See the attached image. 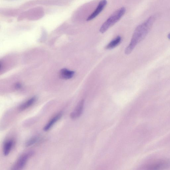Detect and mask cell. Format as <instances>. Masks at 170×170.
<instances>
[{"instance_id":"9c48e42d","label":"cell","mask_w":170,"mask_h":170,"mask_svg":"<svg viewBox=\"0 0 170 170\" xmlns=\"http://www.w3.org/2000/svg\"><path fill=\"white\" fill-rule=\"evenodd\" d=\"M36 100V97L34 96L20 105L19 107V110L20 111H23L27 109L32 106L35 103Z\"/></svg>"},{"instance_id":"8992f818","label":"cell","mask_w":170,"mask_h":170,"mask_svg":"<svg viewBox=\"0 0 170 170\" xmlns=\"http://www.w3.org/2000/svg\"><path fill=\"white\" fill-rule=\"evenodd\" d=\"M84 102V100L83 99L79 102L75 109L71 113L70 116L72 120H75V119L80 117L82 114L83 110Z\"/></svg>"},{"instance_id":"5bb4252c","label":"cell","mask_w":170,"mask_h":170,"mask_svg":"<svg viewBox=\"0 0 170 170\" xmlns=\"http://www.w3.org/2000/svg\"><path fill=\"white\" fill-rule=\"evenodd\" d=\"M167 38L170 40V33L168 35Z\"/></svg>"},{"instance_id":"7a4b0ae2","label":"cell","mask_w":170,"mask_h":170,"mask_svg":"<svg viewBox=\"0 0 170 170\" xmlns=\"http://www.w3.org/2000/svg\"><path fill=\"white\" fill-rule=\"evenodd\" d=\"M126 11L125 8L124 7L116 11L102 25L100 29V32L102 33L106 32L122 18L125 14Z\"/></svg>"},{"instance_id":"277c9868","label":"cell","mask_w":170,"mask_h":170,"mask_svg":"<svg viewBox=\"0 0 170 170\" xmlns=\"http://www.w3.org/2000/svg\"><path fill=\"white\" fill-rule=\"evenodd\" d=\"M168 164V162L166 160H158L148 163L145 167L148 169H162L167 167Z\"/></svg>"},{"instance_id":"6da1fadb","label":"cell","mask_w":170,"mask_h":170,"mask_svg":"<svg viewBox=\"0 0 170 170\" xmlns=\"http://www.w3.org/2000/svg\"><path fill=\"white\" fill-rule=\"evenodd\" d=\"M156 19V16H151L135 28L131 42L125 49L126 54L131 53L136 46L143 40L150 30Z\"/></svg>"},{"instance_id":"52a82bcc","label":"cell","mask_w":170,"mask_h":170,"mask_svg":"<svg viewBox=\"0 0 170 170\" xmlns=\"http://www.w3.org/2000/svg\"><path fill=\"white\" fill-rule=\"evenodd\" d=\"M62 115H63V113L62 112L59 113L51 119L44 127V131L46 132L49 131L54 125L55 124L60 120Z\"/></svg>"},{"instance_id":"4fadbf2b","label":"cell","mask_w":170,"mask_h":170,"mask_svg":"<svg viewBox=\"0 0 170 170\" xmlns=\"http://www.w3.org/2000/svg\"><path fill=\"white\" fill-rule=\"evenodd\" d=\"M15 87L17 89H20L21 88V85L20 84H17L16 85Z\"/></svg>"},{"instance_id":"7c38bea8","label":"cell","mask_w":170,"mask_h":170,"mask_svg":"<svg viewBox=\"0 0 170 170\" xmlns=\"http://www.w3.org/2000/svg\"><path fill=\"white\" fill-rule=\"evenodd\" d=\"M41 141V138L39 137H34L29 139L25 143V146L27 147L31 146L37 144Z\"/></svg>"},{"instance_id":"8fae6325","label":"cell","mask_w":170,"mask_h":170,"mask_svg":"<svg viewBox=\"0 0 170 170\" xmlns=\"http://www.w3.org/2000/svg\"><path fill=\"white\" fill-rule=\"evenodd\" d=\"M121 41V38L120 36H118L115 39L112 41L110 43L107 45L106 47V49H112L115 48L120 43Z\"/></svg>"},{"instance_id":"3957f363","label":"cell","mask_w":170,"mask_h":170,"mask_svg":"<svg viewBox=\"0 0 170 170\" xmlns=\"http://www.w3.org/2000/svg\"><path fill=\"white\" fill-rule=\"evenodd\" d=\"M34 154L33 151H29L22 154L17 160L12 168V170L22 169L25 166L28 161Z\"/></svg>"},{"instance_id":"ba28073f","label":"cell","mask_w":170,"mask_h":170,"mask_svg":"<svg viewBox=\"0 0 170 170\" xmlns=\"http://www.w3.org/2000/svg\"><path fill=\"white\" fill-rule=\"evenodd\" d=\"M14 144L15 141L13 139H9L5 141L3 146V154L5 156H7L9 154Z\"/></svg>"},{"instance_id":"5b68a950","label":"cell","mask_w":170,"mask_h":170,"mask_svg":"<svg viewBox=\"0 0 170 170\" xmlns=\"http://www.w3.org/2000/svg\"><path fill=\"white\" fill-rule=\"evenodd\" d=\"M107 4L106 0H101L99 2L97 8L94 11V12L88 17L87 21H90L96 18L104 9Z\"/></svg>"},{"instance_id":"30bf717a","label":"cell","mask_w":170,"mask_h":170,"mask_svg":"<svg viewBox=\"0 0 170 170\" xmlns=\"http://www.w3.org/2000/svg\"><path fill=\"white\" fill-rule=\"evenodd\" d=\"M75 74L74 72L66 69H62L60 72V76L62 78L68 80L71 78Z\"/></svg>"}]
</instances>
